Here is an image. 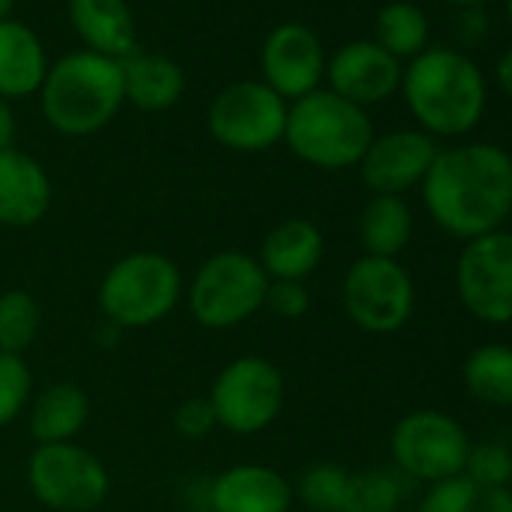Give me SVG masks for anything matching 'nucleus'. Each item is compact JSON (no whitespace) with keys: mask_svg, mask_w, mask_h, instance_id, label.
Here are the masks:
<instances>
[{"mask_svg":"<svg viewBox=\"0 0 512 512\" xmlns=\"http://www.w3.org/2000/svg\"><path fill=\"white\" fill-rule=\"evenodd\" d=\"M419 187L446 235L470 241L497 232L512 217V154L491 142L443 148Z\"/></svg>","mask_w":512,"mask_h":512,"instance_id":"obj_1","label":"nucleus"},{"mask_svg":"<svg viewBox=\"0 0 512 512\" xmlns=\"http://www.w3.org/2000/svg\"><path fill=\"white\" fill-rule=\"evenodd\" d=\"M401 94L422 127L434 136H467L485 115L488 88L482 70L455 49H425L401 76Z\"/></svg>","mask_w":512,"mask_h":512,"instance_id":"obj_2","label":"nucleus"},{"mask_svg":"<svg viewBox=\"0 0 512 512\" xmlns=\"http://www.w3.org/2000/svg\"><path fill=\"white\" fill-rule=\"evenodd\" d=\"M121 106V61L79 49L49 64L40 88V112L55 133L70 139L94 136L115 121Z\"/></svg>","mask_w":512,"mask_h":512,"instance_id":"obj_3","label":"nucleus"},{"mask_svg":"<svg viewBox=\"0 0 512 512\" xmlns=\"http://www.w3.org/2000/svg\"><path fill=\"white\" fill-rule=\"evenodd\" d=\"M374 136L368 112L329 88H317L314 94L290 103L284 142L308 166L326 172L353 169Z\"/></svg>","mask_w":512,"mask_h":512,"instance_id":"obj_4","label":"nucleus"},{"mask_svg":"<svg viewBox=\"0 0 512 512\" xmlns=\"http://www.w3.org/2000/svg\"><path fill=\"white\" fill-rule=\"evenodd\" d=\"M184 299V275L160 250H133L115 260L97 290V305L115 329H151Z\"/></svg>","mask_w":512,"mask_h":512,"instance_id":"obj_5","label":"nucleus"},{"mask_svg":"<svg viewBox=\"0 0 512 512\" xmlns=\"http://www.w3.org/2000/svg\"><path fill=\"white\" fill-rule=\"evenodd\" d=\"M269 275L244 250H217L184 287L190 317L211 332L235 329L266 308Z\"/></svg>","mask_w":512,"mask_h":512,"instance_id":"obj_6","label":"nucleus"},{"mask_svg":"<svg viewBox=\"0 0 512 512\" xmlns=\"http://www.w3.org/2000/svg\"><path fill=\"white\" fill-rule=\"evenodd\" d=\"M208 401L214 407L217 428L250 437L275 425L287 401V383L272 359L247 353L217 371Z\"/></svg>","mask_w":512,"mask_h":512,"instance_id":"obj_7","label":"nucleus"},{"mask_svg":"<svg viewBox=\"0 0 512 512\" xmlns=\"http://www.w3.org/2000/svg\"><path fill=\"white\" fill-rule=\"evenodd\" d=\"M290 103L260 79H241L220 88L208 106L211 139L238 154H260L284 142Z\"/></svg>","mask_w":512,"mask_h":512,"instance_id":"obj_8","label":"nucleus"},{"mask_svg":"<svg viewBox=\"0 0 512 512\" xmlns=\"http://www.w3.org/2000/svg\"><path fill=\"white\" fill-rule=\"evenodd\" d=\"M25 473L37 503L52 512H94L112 491V476L100 455L79 443L37 446Z\"/></svg>","mask_w":512,"mask_h":512,"instance_id":"obj_9","label":"nucleus"},{"mask_svg":"<svg viewBox=\"0 0 512 512\" xmlns=\"http://www.w3.org/2000/svg\"><path fill=\"white\" fill-rule=\"evenodd\" d=\"M341 302L353 326L368 335H392L407 326L416 308L410 272L386 256H359L341 281Z\"/></svg>","mask_w":512,"mask_h":512,"instance_id":"obj_10","label":"nucleus"},{"mask_svg":"<svg viewBox=\"0 0 512 512\" xmlns=\"http://www.w3.org/2000/svg\"><path fill=\"white\" fill-rule=\"evenodd\" d=\"M467 431L440 410H410L404 413L389 437L395 467L419 482L437 485L464 473L470 452Z\"/></svg>","mask_w":512,"mask_h":512,"instance_id":"obj_11","label":"nucleus"},{"mask_svg":"<svg viewBox=\"0 0 512 512\" xmlns=\"http://www.w3.org/2000/svg\"><path fill=\"white\" fill-rule=\"evenodd\" d=\"M455 290L464 311L479 323H512V229L464 241L455 263Z\"/></svg>","mask_w":512,"mask_h":512,"instance_id":"obj_12","label":"nucleus"},{"mask_svg":"<svg viewBox=\"0 0 512 512\" xmlns=\"http://www.w3.org/2000/svg\"><path fill=\"white\" fill-rule=\"evenodd\" d=\"M260 73V82H266L287 103L314 94L326 79V52L320 37L299 22L278 25L263 43Z\"/></svg>","mask_w":512,"mask_h":512,"instance_id":"obj_13","label":"nucleus"},{"mask_svg":"<svg viewBox=\"0 0 512 512\" xmlns=\"http://www.w3.org/2000/svg\"><path fill=\"white\" fill-rule=\"evenodd\" d=\"M437 151V142L422 130H392L371 139L359 175L374 196H401L425 181Z\"/></svg>","mask_w":512,"mask_h":512,"instance_id":"obj_14","label":"nucleus"},{"mask_svg":"<svg viewBox=\"0 0 512 512\" xmlns=\"http://www.w3.org/2000/svg\"><path fill=\"white\" fill-rule=\"evenodd\" d=\"M404 67L374 40H353L326 58L329 91L350 100L359 109L377 106L401 91Z\"/></svg>","mask_w":512,"mask_h":512,"instance_id":"obj_15","label":"nucleus"},{"mask_svg":"<svg viewBox=\"0 0 512 512\" xmlns=\"http://www.w3.org/2000/svg\"><path fill=\"white\" fill-rule=\"evenodd\" d=\"M296 503L293 482L269 464H232L205 488L208 512H290Z\"/></svg>","mask_w":512,"mask_h":512,"instance_id":"obj_16","label":"nucleus"},{"mask_svg":"<svg viewBox=\"0 0 512 512\" xmlns=\"http://www.w3.org/2000/svg\"><path fill=\"white\" fill-rule=\"evenodd\" d=\"M52 208V178L46 166L19 148L0 151V226L31 229Z\"/></svg>","mask_w":512,"mask_h":512,"instance_id":"obj_17","label":"nucleus"},{"mask_svg":"<svg viewBox=\"0 0 512 512\" xmlns=\"http://www.w3.org/2000/svg\"><path fill=\"white\" fill-rule=\"evenodd\" d=\"M326 238L323 229L308 217L278 220L256 250V263L263 266L269 281H299L305 284L323 263Z\"/></svg>","mask_w":512,"mask_h":512,"instance_id":"obj_18","label":"nucleus"},{"mask_svg":"<svg viewBox=\"0 0 512 512\" xmlns=\"http://www.w3.org/2000/svg\"><path fill=\"white\" fill-rule=\"evenodd\" d=\"M70 25L88 52L124 61L136 52V19L127 0H70Z\"/></svg>","mask_w":512,"mask_h":512,"instance_id":"obj_19","label":"nucleus"},{"mask_svg":"<svg viewBox=\"0 0 512 512\" xmlns=\"http://www.w3.org/2000/svg\"><path fill=\"white\" fill-rule=\"evenodd\" d=\"M91 419V401L79 383L58 380L40 389L28 404V428L37 446L76 443Z\"/></svg>","mask_w":512,"mask_h":512,"instance_id":"obj_20","label":"nucleus"},{"mask_svg":"<svg viewBox=\"0 0 512 512\" xmlns=\"http://www.w3.org/2000/svg\"><path fill=\"white\" fill-rule=\"evenodd\" d=\"M46 73L49 58L40 37L25 22H0V97L13 103L40 94Z\"/></svg>","mask_w":512,"mask_h":512,"instance_id":"obj_21","label":"nucleus"},{"mask_svg":"<svg viewBox=\"0 0 512 512\" xmlns=\"http://www.w3.org/2000/svg\"><path fill=\"white\" fill-rule=\"evenodd\" d=\"M124 73V103L136 106L139 112H166L184 94V70L154 52H133L121 61Z\"/></svg>","mask_w":512,"mask_h":512,"instance_id":"obj_22","label":"nucleus"},{"mask_svg":"<svg viewBox=\"0 0 512 512\" xmlns=\"http://www.w3.org/2000/svg\"><path fill=\"white\" fill-rule=\"evenodd\" d=\"M413 238V211L401 196H371L359 214V241L365 256L398 260Z\"/></svg>","mask_w":512,"mask_h":512,"instance_id":"obj_23","label":"nucleus"},{"mask_svg":"<svg viewBox=\"0 0 512 512\" xmlns=\"http://www.w3.org/2000/svg\"><path fill=\"white\" fill-rule=\"evenodd\" d=\"M464 389L488 407H512V347L482 344L461 368Z\"/></svg>","mask_w":512,"mask_h":512,"instance_id":"obj_24","label":"nucleus"},{"mask_svg":"<svg viewBox=\"0 0 512 512\" xmlns=\"http://www.w3.org/2000/svg\"><path fill=\"white\" fill-rule=\"evenodd\" d=\"M416 512H512V491L455 476L431 485Z\"/></svg>","mask_w":512,"mask_h":512,"instance_id":"obj_25","label":"nucleus"},{"mask_svg":"<svg viewBox=\"0 0 512 512\" xmlns=\"http://www.w3.org/2000/svg\"><path fill=\"white\" fill-rule=\"evenodd\" d=\"M374 43L383 46L392 58H416L428 49V19L410 0H392L377 13Z\"/></svg>","mask_w":512,"mask_h":512,"instance_id":"obj_26","label":"nucleus"},{"mask_svg":"<svg viewBox=\"0 0 512 512\" xmlns=\"http://www.w3.org/2000/svg\"><path fill=\"white\" fill-rule=\"evenodd\" d=\"M43 326V308L28 290L0 293V353L25 356Z\"/></svg>","mask_w":512,"mask_h":512,"instance_id":"obj_27","label":"nucleus"},{"mask_svg":"<svg viewBox=\"0 0 512 512\" xmlns=\"http://www.w3.org/2000/svg\"><path fill=\"white\" fill-rule=\"evenodd\" d=\"M347 479H350V470H344L341 464L317 461L299 473L293 494L308 512H344Z\"/></svg>","mask_w":512,"mask_h":512,"instance_id":"obj_28","label":"nucleus"},{"mask_svg":"<svg viewBox=\"0 0 512 512\" xmlns=\"http://www.w3.org/2000/svg\"><path fill=\"white\" fill-rule=\"evenodd\" d=\"M404 485L389 470H359L347 479L344 512H398Z\"/></svg>","mask_w":512,"mask_h":512,"instance_id":"obj_29","label":"nucleus"},{"mask_svg":"<svg viewBox=\"0 0 512 512\" xmlns=\"http://www.w3.org/2000/svg\"><path fill=\"white\" fill-rule=\"evenodd\" d=\"M34 398V374L25 356L0 353V428L13 425Z\"/></svg>","mask_w":512,"mask_h":512,"instance_id":"obj_30","label":"nucleus"},{"mask_svg":"<svg viewBox=\"0 0 512 512\" xmlns=\"http://www.w3.org/2000/svg\"><path fill=\"white\" fill-rule=\"evenodd\" d=\"M467 479L491 488H509L512 482V452L503 443H476L467 452L464 473Z\"/></svg>","mask_w":512,"mask_h":512,"instance_id":"obj_31","label":"nucleus"},{"mask_svg":"<svg viewBox=\"0 0 512 512\" xmlns=\"http://www.w3.org/2000/svg\"><path fill=\"white\" fill-rule=\"evenodd\" d=\"M172 425L184 440H205L217 428V416H214L208 395L184 398L172 413Z\"/></svg>","mask_w":512,"mask_h":512,"instance_id":"obj_32","label":"nucleus"},{"mask_svg":"<svg viewBox=\"0 0 512 512\" xmlns=\"http://www.w3.org/2000/svg\"><path fill=\"white\" fill-rule=\"evenodd\" d=\"M266 311L278 320H302L311 311V293L299 281H272L266 293Z\"/></svg>","mask_w":512,"mask_h":512,"instance_id":"obj_33","label":"nucleus"},{"mask_svg":"<svg viewBox=\"0 0 512 512\" xmlns=\"http://www.w3.org/2000/svg\"><path fill=\"white\" fill-rule=\"evenodd\" d=\"M16 148V112L10 100L0 97V151Z\"/></svg>","mask_w":512,"mask_h":512,"instance_id":"obj_34","label":"nucleus"},{"mask_svg":"<svg viewBox=\"0 0 512 512\" xmlns=\"http://www.w3.org/2000/svg\"><path fill=\"white\" fill-rule=\"evenodd\" d=\"M494 79H497V88L512 100V46L500 55L497 70H494Z\"/></svg>","mask_w":512,"mask_h":512,"instance_id":"obj_35","label":"nucleus"},{"mask_svg":"<svg viewBox=\"0 0 512 512\" xmlns=\"http://www.w3.org/2000/svg\"><path fill=\"white\" fill-rule=\"evenodd\" d=\"M13 7H16V0H0V22H7L13 16Z\"/></svg>","mask_w":512,"mask_h":512,"instance_id":"obj_36","label":"nucleus"},{"mask_svg":"<svg viewBox=\"0 0 512 512\" xmlns=\"http://www.w3.org/2000/svg\"><path fill=\"white\" fill-rule=\"evenodd\" d=\"M452 4H461V7H482L485 0H452Z\"/></svg>","mask_w":512,"mask_h":512,"instance_id":"obj_37","label":"nucleus"},{"mask_svg":"<svg viewBox=\"0 0 512 512\" xmlns=\"http://www.w3.org/2000/svg\"><path fill=\"white\" fill-rule=\"evenodd\" d=\"M506 16H509V25H512V0H506Z\"/></svg>","mask_w":512,"mask_h":512,"instance_id":"obj_38","label":"nucleus"}]
</instances>
